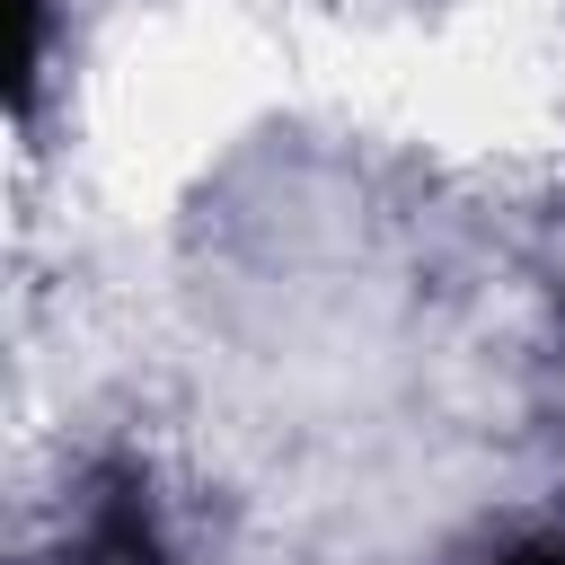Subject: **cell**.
I'll use <instances>...</instances> for the list:
<instances>
[{
	"label": "cell",
	"mask_w": 565,
	"mask_h": 565,
	"mask_svg": "<svg viewBox=\"0 0 565 565\" xmlns=\"http://www.w3.org/2000/svg\"><path fill=\"white\" fill-rule=\"evenodd\" d=\"M503 565H565V539H530V547H512Z\"/></svg>",
	"instance_id": "1"
}]
</instances>
